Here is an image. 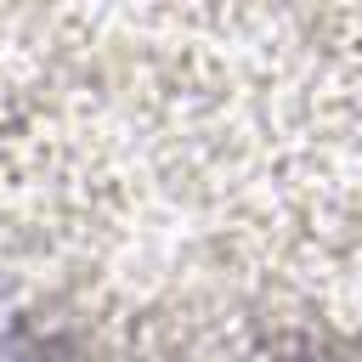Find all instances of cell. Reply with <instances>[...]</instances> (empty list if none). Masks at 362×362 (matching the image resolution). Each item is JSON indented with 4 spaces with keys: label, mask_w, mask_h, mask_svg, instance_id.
<instances>
[{
    "label": "cell",
    "mask_w": 362,
    "mask_h": 362,
    "mask_svg": "<svg viewBox=\"0 0 362 362\" xmlns=\"http://www.w3.org/2000/svg\"><path fill=\"white\" fill-rule=\"evenodd\" d=\"M0 362H74V351L45 317L0 311Z\"/></svg>",
    "instance_id": "cell-1"
}]
</instances>
